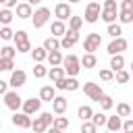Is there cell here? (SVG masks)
Returning <instances> with one entry per match:
<instances>
[{
	"label": "cell",
	"mask_w": 133,
	"mask_h": 133,
	"mask_svg": "<svg viewBox=\"0 0 133 133\" xmlns=\"http://www.w3.org/2000/svg\"><path fill=\"white\" fill-rule=\"evenodd\" d=\"M83 94H85L89 100H94V102H100V98L104 96V91H102L100 83H94V81L83 83Z\"/></svg>",
	"instance_id": "cell-5"
},
{
	"label": "cell",
	"mask_w": 133,
	"mask_h": 133,
	"mask_svg": "<svg viewBox=\"0 0 133 133\" xmlns=\"http://www.w3.org/2000/svg\"><path fill=\"white\" fill-rule=\"evenodd\" d=\"M116 10H112V8H102V21L104 23H108V25H112L114 21H116Z\"/></svg>",
	"instance_id": "cell-27"
},
{
	"label": "cell",
	"mask_w": 133,
	"mask_h": 133,
	"mask_svg": "<svg viewBox=\"0 0 133 133\" xmlns=\"http://www.w3.org/2000/svg\"><path fill=\"white\" fill-rule=\"evenodd\" d=\"M104 133H110V131H104Z\"/></svg>",
	"instance_id": "cell-54"
},
{
	"label": "cell",
	"mask_w": 133,
	"mask_h": 133,
	"mask_svg": "<svg viewBox=\"0 0 133 133\" xmlns=\"http://www.w3.org/2000/svg\"><path fill=\"white\" fill-rule=\"evenodd\" d=\"M62 64H64V71H66L69 77H77L79 71H81V58L75 56V54H66Z\"/></svg>",
	"instance_id": "cell-2"
},
{
	"label": "cell",
	"mask_w": 133,
	"mask_h": 133,
	"mask_svg": "<svg viewBox=\"0 0 133 133\" xmlns=\"http://www.w3.org/2000/svg\"><path fill=\"white\" fill-rule=\"evenodd\" d=\"M118 21H121L123 25H127V23H133V12L121 10V12H118Z\"/></svg>",
	"instance_id": "cell-37"
},
{
	"label": "cell",
	"mask_w": 133,
	"mask_h": 133,
	"mask_svg": "<svg viewBox=\"0 0 133 133\" xmlns=\"http://www.w3.org/2000/svg\"><path fill=\"white\" fill-rule=\"evenodd\" d=\"M46 133H64V131H60V129H56V127H50Z\"/></svg>",
	"instance_id": "cell-50"
},
{
	"label": "cell",
	"mask_w": 133,
	"mask_h": 133,
	"mask_svg": "<svg viewBox=\"0 0 133 133\" xmlns=\"http://www.w3.org/2000/svg\"><path fill=\"white\" fill-rule=\"evenodd\" d=\"M54 125V116H50V112H42L37 118H33V131L35 133H46L50 127Z\"/></svg>",
	"instance_id": "cell-1"
},
{
	"label": "cell",
	"mask_w": 133,
	"mask_h": 133,
	"mask_svg": "<svg viewBox=\"0 0 133 133\" xmlns=\"http://www.w3.org/2000/svg\"><path fill=\"white\" fill-rule=\"evenodd\" d=\"M106 33H108L112 39H116V37H123V35H121V33H123V29H121V25H118V23H112V25H108Z\"/></svg>",
	"instance_id": "cell-29"
},
{
	"label": "cell",
	"mask_w": 133,
	"mask_h": 133,
	"mask_svg": "<svg viewBox=\"0 0 133 133\" xmlns=\"http://www.w3.org/2000/svg\"><path fill=\"white\" fill-rule=\"evenodd\" d=\"M27 2H29V4H31V6H37V4H39V2H42V0H27Z\"/></svg>",
	"instance_id": "cell-51"
},
{
	"label": "cell",
	"mask_w": 133,
	"mask_h": 133,
	"mask_svg": "<svg viewBox=\"0 0 133 133\" xmlns=\"http://www.w3.org/2000/svg\"><path fill=\"white\" fill-rule=\"evenodd\" d=\"M116 114L123 118V116H131V106L127 104V102H121V104H116Z\"/></svg>",
	"instance_id": "cell-32"
},
{
	"label": "cell",
	"mask_w": 133,
	"mask_h": 133,
	"mask_svg": "<svg viewBox=\"0 0 133 133\" xmlns=\"http://www.w3.org/2000/svg\"><path fill=\"white\" fill-rule=\"evenodd\" d=\"M112 106H114V102H112V98L104 94V96L100 98V108H102V110H110Z\"/></svg>",
	"instance_id": "cell-36"
},
{
	"label": "cell",
	"mask_w": 133,
	"mask_h": 133,
	"mask_svg": "<svg viewBox=\"0 0 133 133\" xmlns=\"http://www.w3.org/2000/svg\"><path fill=\"white\" fill-rule=\"evenodd\" d=\"M81 25H83V19H81V17H75V15H73V17L69 19V29L79 31V29H81Z\"/></svg>",
	"instance_id": "cell-35"
},
{
	"label": "cell",
	"mask_w": 133,
	"mask_h": 133,
	"mask_svg": "<svg viewBox=\"0 0 133 133\" xmlns=\"http://www.w3.org/2000/svg\"><path fill=\"white\" fill-rule=\"evenodd\" d=\"M0 37H2V39H15V31H12L10 27H2V29H0Z\"/></svg>",
	"instance_id": "cell-42"
},
{
	"label": "cell",
	"mask_w": 133,
	"mask_h": 133,
	"mask_svg": "<svg viewBox=\"0 0 133 133\" xmlns=\"http://www.w3.org/2000/svg\"><path fill=\"white\" fill-rule=\"evenodd\" d=\"M121 10L133 12V0H123V2H121Z\"/></svg>",
	"instance_id": "cell-46"
},
{
	"label": "cell",
	"mask_w": 133,
	"mask_h": 133,
	"mask_svg": "<svg viewBox=\"0 0 133 133\" xmlns=\"http://www.w3.org/2000/svg\"><path fill=\"white\" fill-rule=\"evenodd\" d=\"M17 52H19L17 48H12V46H4V48L0 50V58H15Z\"/></svg>",
	"instance_id": "cell-34"
},
{
	"label": "cell",
	"mask_w": 133,
	"mask_h": 133,
	"mask_svg": "<svg viewBox=\"0 0 133 133\" xmlns=\"http://www.w3.org/2000/svg\"><path fill=\"white\" fill-rule=\"evenodd\" d=\"M25 81H27V73L23 71V69H17V71H12L10 73V85L15 87V89H19V87H23L25 85Z\"/></svg>",
	"instance_id": "cell-11"
},
{
	"label": "cell",
	"mask_w": 133,
	"mask_h": 133,
	"mask_svg": "<svg viewBox=\"0 0 133 133\" xmlns=\"http://www.w3.org/2000/svg\"><path fill=\"white\" fill-rule=\"evenodd\" d=\"M17 0H4V8H17Z\"/></svg>",
	"instance_id": "cell-49"
},
{
	"label": "cell",
	"mask_w": 133,
	"mask_h": 133,
	"mask_svg": "<svg viewBox=\"0 0 133 133\" xmlns=\"http://www.w3.org/2000/svg\"><path fill=\"white\" fill-rule=\"evenodd\" d=\"M123 131L125 133H133V118H125L123 121Z\"/></svg>",
	"instance_id": "cell-45"
},
{
	"label": "cell",
	"mask_w": 133,
	"mask_h": 133,
	"mask_svg": "<svg viewBox=\"0 0 133 133\" xmlns=\"http://www.w3.org/2000/svg\"><path fill=\"white\" fill-rule=\"evenodd\" d=\"M48 19H50V8H46V6H39V8L33 12V17H31V21H33V27H35V29L44 27V25L48 23Z\"/></svg>",
	"instance_id": "cell-7"
},
{
	"label": "cell",
	"mask_w": 133,
	"mask_h": 133,
	"mask_svg": "<svg viewBox=\"0 0 133 133\" xmlns=\"http://www.w3.org/2000/svg\"><path fill=\"white\" fill-rule=\"evenodd\" d=\"M129 77H131V75H129V71H125V69H123V71H118V73H116V77H114V79H116V83H127V81H129Z\"/></svg>",
	"instance_id": "cell-43"
},
{
	"label": "cell",
	"mask_w": 133,
	"mask_h": 133,
	"mask_svg": "<svg viewBox=\"0 0 133 133\" xmlns=\"http://www.w3.org/2000/svg\"><path fill=\"white\" fill-rule=\"evenodd\" d=\"M131 73H133V60H131Z\"/></svg>",
	"instance_id": "cell-53"
},
{
	"label": "cell",
	"mask_w": 133,
	"mask_h": 133,
	"mask_svg": "<svg viewBox=\"0 0 133 133\" xmlns=\"http://www.w3.org/2000/svg\"><path fill=\"white\" fill-rule=\"evenodd\" d=\"M10 21H12V12H10V8H2V10H0V23H2L4 27H8Z\"/></svg>",
	"instance_id": "cell-33"
},
{
	"label": "cell",
	"mask_w": 133,
	"mask_h": 133,
	"mask_svg": "<svg viewBox=\"0 0 133 133\" xmlns=\"http://www.w3.org/2000/svg\"><path fill=\"white\" fill-rule=\"evenodd\" d=\"M56 89H66V91H77L79 89V81L75 77H64L56 83Z\"/></svg>",
	"instance_id": "cell-14"
},
{
	"label": "cell",
	"mask_w": 133,
	"mask_h": 133,
	"mask_svg": "<svg viewBox=\"0 0 133 133\" xmlns=\"http://www.w3.org/2000/svg\"><path fill=\"white\" fill-rule=\"evenodd\" d=\"M102 8H112V10H116V2L114 0H104V6Z\"/></svg>",
	"instance_id": "cell-47"
},
{
	"label": "cell",
	"mask_w": 133,
	"mask_h": 133,
	"mask_svg": "<svg viewBox=\"0 0 133 133\" xmlns=\"http://www.w3.org/2000/svg\"><path fill=\"white\" fill-rule=\"evenodd\" d=\"M12 125L19 127V129H31V127H33V121H31V116L25 114V112H15V114H12Z\"/></svg>",
	"instance_id": "cell-9"
},
{
	"label": "cell",
	"mask_w": 133,
	"mask_h": 133,
	"mask_svg": "<svg viewBox=\"0 0 133 133\" xmlns=\"http://www.w3.org/2000/svg\"><path fill=\"white\" fill-rule=\"evenodd\" d=\"M48 77H50L54 83H58L60 79H64V77H66V71H64V66H52V69H50V73H48Z\"/></svg>",
	"instance_id": "cell-20"
},
{
	"label": "cell",
	"mask_w": 133,
	"mask_h": 133,
	"mask_svg": "<svg viewBox=\"0 0 133 133\" xmlns=\"http://www.w3.org/2000/svg\"><path fill=\"white\" fill-rule=\"evenodd\" d=\"M31 56H33L35 64H37V62H44V60L48 58V50H46L44 46H39V48H33V50H31Z\"/></svg>",
	"instance_id": "cell-23"
},
{
	"label": "cell",
	"mask_w": 133,
	"mask_h": 133,
	"mask_svg": "<svg viewBox=\"0 0 133 133\" xmlns=\"http://www.w3.org/2000/svg\"><path fill=\"white\" fill-rule=\"evenodd\" d=\"M15 42H17V44H23V42H29V35H27V31H23V29H19V31H15Z\"/></svg>",
	"instance_id": "cell-40"
},
{
	"label": "cell",
	"mask_w": 133,
	"mask_h": 133,
	"mask_svg": "<svg viewBox=\"0 0 133 133\" xmlns=\"http://www.w3.org/2000/svg\"><path fill=\"white\" fill-rule=\"evenodd\" d=\"M44 48L48 50V54H50V52H54V50H60V39H58V37H54V35H50V37H46V39H44Z\"/></svg>",
	"instance_id": "cell-21"
},
{
	"label": "cell",
	"mask_w": 133,
	"mask_h": 133,
	"mask_svg": "<svg viewBox=\"0 0 133 133\" xmlns=\"http://www.w3.org/2000/svg\"><path fill=\"white\" fill-rule=\"evenodd\" d=\"M17 17H19V19H31V17H33V6H31L29 2H21V4L17 6Z\"/></svg>",
	"instance_id": "cell-15"
},
{
	"label": "cell",
	"mask_w": 133,
	"mask_h": 133,
	"mask_svg": "<svg viewBox=\"0 0 133 133\" xmlns=\"http://www.w3.org/2000/svg\"><path fill=\"white\" fill-rule=\"evenodd\" d=\"M48 73H50V71H48V69H46L42 62H37V64L33 66V77H35V79H44Z\"/></svg>",
	"instance_id": "cell-31"
},
{
	"label": "cell",
	"mask_w": 133,
	"mask_h": 133,
	"mask_svg": "<svg viewBox=\"0 0 133 133\" xmlns=\"http://www.w3.org/2000/svg\"><path fill=\"white\" fill-rule=\"evenodd\" d=\"M100 46H102V35L100 33H87V37L83 39V50L87 54H94Z\"/></svg>",
	"instance_id": "cell-4"
},
{
	"label": "cell",
	"mask_w": 133,
	"mask_h": 133,
	"mask_svg": "<svg viewBox=\"0 0 133 133\" xmlns=\"http://www.w3.org/2000/svg\"><path fill=\"white\" fill-rule=\"evenodd\" d=\"M2 98H4V104H6V108H10L12 112H17L19 108H23V102H25V100H23V98H21L17 91H8V94H4Z\"/></svg>",
	"instance_id": "cell-6"
},
{
	"label": "cell",
	"mask_w": 133,
	"mask_h": 133,
	"mask_svg": "<svg viewBox=\"0 0 133 133\" xmlns=\"http://www.w3.org/2000/svg\"><path fill=\"white\" fill-rule=\"evenodd\" d=\"M69 4H77V2H81V0H66Z\"/></svg>",
	"instance_id": "cell-52"
},
{
	"label": "cell",
	"mask_w": 133,
	"mask_h": 133,
	"mask_svg": "<svg viewBox=\"0 0 133 133\" xmlns=\"http://www.w3.org/2000/svg\"><path fill=\"white\" fill-rule=\"evenodd\" d=\"M123 133H125V131H123Z\"/></svg>",
	"instance_id": "cell-56"
},
{
	"label": "cell",
	"mask_w": 133,
	"mask_h": 133,
	"mask_svg": "<svg viewBox=\"0 0 133 133\" xmlns=\"http://www.w3.org/2000/svg\"><path fill=\"white\" fill-rule=\"evenodd\" d=\"M127 46H129V44H127L125 37H116V39H112V42L108 44V50H106V52H108L110 56H116V54H123V52L127 50Z\"/></svg>",
	"instance_id": "cell-8"
},
{
	"label": "cell",
	"mask_w": 133,
	"mask_h": 133,
	"mask_svg": "<svg viewBox=\"0 0 133 133\" xmlns=\"http://www.w3.org/2000/svg\"><path fill=\"white\" fill-rule=\"evenodd\" d=\"M39 108H42V98H29V100L23 102V112L29 114V116L39 112Z\"/></svg>",
	"instance_id": "cell-12"
},
{
	"label": "cell",
	"mask_w": 133,
	"mask_h": 133,
	"mask_svg": "<svg viewBox=\"0 0 133 133\" xmlns=\"http://www.w3.org/2000/svg\"><path fill=\"white\" fill-rule=\"evenodd\" d=\"M48 60H50V66H60L64 62V56L60 54V50H54L48 54Z\"/></svg>",
	"instance_id": "cell-25"
},
{
	"label": "cell",
	"mask_w": 133,
	"mask_h": 133,
	"mask_svg": "<svg viewBox=\"0 0 133 133\" xmlns=\"http://www.w3.org/2000/svg\"><path fill=\"white\" fill-rule=\"evenodd\" d=\"M69 118L66 116H62V114H58V116H54V125L52 127H56V129H60V131H66L69 129Z\"/></svg>",
	"instance_id": "cell-28"
},
{
	"label": "cell",
	"mask_w": 133,
	"mask_h": 133,
	"mask_svg": "<svg viewBox=\"0 0 133 133\" xmlns=\"http://www.w3.org/2000/svg\"><path fill=\"white\" fill-rule=\"evenodd\" d=\"M77 42H79V31H75V29H69V31H66V35L60 39V48L69 50V48H73Z\"/></svg>",
	"instance_id": "cell-13"
},
{
	"label": "cell",
	"mask_w": 133,
	"mask_h": 133,
	"mask_svg": "<svg viewBox=\"0 0 133 133\" xmlns=\"http://www.w3.org/2000/svg\"><path fill=\"white\" fill-rule=\"evenodd\" d=\"M96 129H98V127H96L91 121H83V123H81V133H96Z\"/></svg>",
	"instance_id": "cell-39"
},
{
	"label": "cell",
	"mask_w": 133,
	"mask_h": 133,
	"mask_svg": "<svg viewBox=\"0 0 133 133\" xmlns=\"http://www.w3.org/2000/svg\"><path fill=\"white\" fill-rule=\"evenodd\" d=\"M39 98H42V102H54L56 89H54L52 85H44V87L39 89Z\"/></svg>",
	"instance_id": "cell-19"
},
{
	"label": "cell",
	"mask_w": 133,
	"mask_h": 133,
	"mask_svg": "<svg viewBox=\"0 0 133 133\" xmlns=\"http://www.w3.org/2000/svg\"><path fill=\"white\" fill-rule=\"evenodd\" d=\"M83 19L87 23H98V19H102V8H100V2H89L85 6V15Z\"/></svg>",
	"instance_id": "cell-3"
},
{
	"label": "cell",
	"mask_w": 133,
	"mask_h": 133,
	"mask_svg": "<svg viewBox=\"0 0 133 133\" xmlns=\"http://www.w3.org/2000/svg\"><path fill=\"white\" fill-rule=\"evenodd\" d=\"M110 69H112L114 73H118V71H123V69H125V58H123V54L110 56Z\"/></svg>",
	"instance_id": "cell-22"
},
{
	"label": "cell",
	"mask_w": 133,
	"mask_h": 133,
	"mask_svg": "<svg viewBox=\"0 0 133 133\" xmlns=\"http://www.w3.org/2000/svg\"><path fill=\"white\" fill-rule=\"evenodd\" d=\"M106 127H108V131H110V133H121V129H123V118H121L118 114H114V116H108V123H106Z\"/></svg>",
	"instance_id": "cell-16"
},
{
	"label": "cell",
	"mask_w": 133,
	"mask_h": 133,
	"mask_svg": "<svg viewBox=\"0 0 133 133\" xmlns=\"http://www.w3.org/2000/svg\"><path fill=\"white\" fill-rule=\"evenodd\" d=\"M50 31H52V35H54V37H64L69 29L64 27V21H58V19H56V21L50 25Z\"/></svg>",
	"instance_id": "cell-17"
},
{
	"label": "cell",
	"mask_w": 133,
	"mask_h": 133,
	"mask_svg": "<svg viewBox=\"0 0 133 133\" xmlns=\"http://www.w3.org/2000/svg\"><path fill=\"white\" fill-rule=\"evenodd\" d=\"M12 66H15L12 58H0V71H12Z\"/></svg>",
	"instance_id": "cell-41"
},
{
	"label": "cell",
	"mask_w": 133,
	"mask_h": 133,
	"mask_svg": "<svg viewBox=\"0 0 133 133\" xmlns=\"http://www.w3.org/2000/svg\"><path fill=\"white\" fill-rule=\"evenodd\" d=\"M98 64V58H96V54H83V58H81V66L83 69H94Z\"/></svg>",
	"instance_id": "cell-26"
},
{
	"label": "cell",
	"mask_w": 133,
	"mask_h": 133,
	"mask_svg": "<svg viewBox=\"0 0 133 133\" xmlns=\"http://www.w3.org/2000/svg\"><path fill=\"white\" fill-rule=\"evenodd\" d=\"M77 116L81 118V123H83V121H91V116H94V110H91V106H87V104L79 106V110H77Z\"/></svg>",
	"instance_id": "cell-24"
},
{
	"label": "cell",
	"mask_w": 133,
	"mask_h": 133,
	"mask_svg": "<svg viewBox=\"0 0 133 133\" xmlns=\"http://www.w3.org/2000/svg\"><path fill=\"white\" fill-rule=\"evenodd\" d=\"M91 123H94L96 127H104V125L108 123V116H106L104 112H94V116H91Z\"/></svg>",
	"instance_id": "cell-30"
},
{
	"label": "cell",
	"mask_w": 133,
	"mask_h": 133,
	"mask_svg": "<svg viewBox=\"0 0 133 133\" xmlns=\"http://www.w3.org/2000/svg\"><path fill=\"white\" fill-rule=\"evenodd\" d=\"M114 77H116V75H114L112 69H102V71H100V79H102V81H112Z\"/></svg>",
	"instance_id": "cell-38"
},
{
	"label": "cell",
	"mask_w": 133,
	"mask_h": 133,
	"mask_svg": "<svg viewBox=\"0 0 133 133\" xmlns=\"http://www.w3.org/2000/svg\"><path fill=\"white\" fill-rule=\"evenodd\" d=\"M54 15H56L58 21H66V19H71V17H73L71 4H69V2H58L56 8H54Z\"/></svg>",
	"instance_id": "cell-10"
},
{
	"label": "cell",
	"mask_w": 133,
	"mask_h": 133,
	"mask_svg": "<svg viewBox=\"0 0 133 133\" xmlns=\"http://www.w3.org/2000/svg\"><path fill=\"white\" fill-rule=\"evenodd\" d=\"M17 50H19L21 54H27V52H31V42H23V44H17Z\"/></svg>",
	"instance_id": "cell-44"
},
{
	"label": "cell",
	"mask_w": 133,
	"mask_h": 133,
	"mask_svg": "<svg viewBox=\"0 0 133 133\" xmlns=\"http://www.w3.org/2000/svg\"><path fill=\"white\" fill-rule=\"evenodd\" d=\"M8 85H10L8 81H0V94H2V96L8 94Z\"/></svg>",
	"instance_id": "cell-48"
},
{
	"label": "cell",
	"mask_w": 133,
	"mask_h": 133,
	"mask_svg": "<svg viewBox=\"0 0 133 133\" xmlns=\"http://www.w3.org/2000/svg\"><path fill=\"white\" fill-rule=\"evenodd\" d=\"M52 110H54V114H64L66 112V98L64 96H56L54 102H52Z\"/></svg>",
	"instance_id": "cell-18"
},
{
	"label": "cell",
	"mask_w": 133,
	"mask_h": 133,
	"mask_svg": "<svg viewBox=\"0 0 133 133\" xmlns=\"http://www.w3.org/2000/svg\"><path fill=\"white\" fill-rule=\"evenodd\" d=\"M64 133H66V131H64Z\"/></svg>",
	"instance_id": "cell-55"
}]
</instances>
